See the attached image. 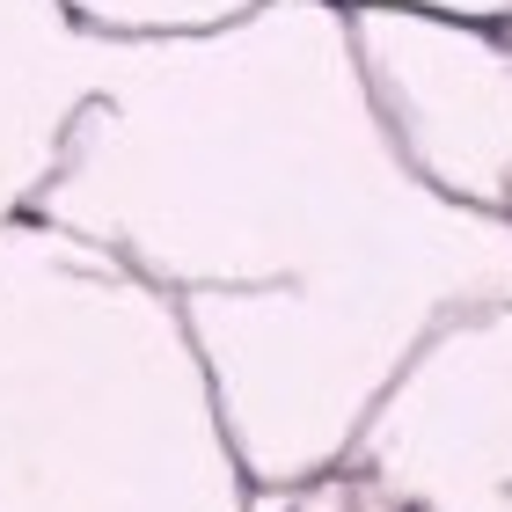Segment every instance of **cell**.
<instances>
[{"instance_id": "cell-1", "label": "cell", "mask_w": 512, "mask_h": 512, "mask_svg": "<svg viewBox=\"0 0 512 512\" xmlns=\"http://www.w3.org/2000/svg\"><path fill=\"white\" fill-rule=\"evenodd\" d=\"M30 213L183 308L256 491L337 476L417 344L512 300V220L410 176L344 0L118 37Z\"/></svg>"}, {"instance_id": "cell-2", "label": "cell", "mask_w": 512, "mask_h": 512, "mask_svg": "<svg viewBox=\"0 0 512 512\" xmlns=\"http://www.w3.org/2000/svg\"><path fill=\"white\" fill-rule=\"evenodd\" d=\"M344 476L374 512H512V300L417 344Z\"/></svg>"}, {"instance_id": "cell-3", "label": "cell", "mask_w": 512, "mask_h": 512, "mask_svg": "<svg viewBox=\"0 0 512 512\" xmlns=\"http://www.w3.org/2000/svg\"><path fill=\"white\" fill-rule=\"evenodd\" d=\"M352 8L359 81L374 118L417 183L469 213L512 220V37L505 22H469L395 0Z\"/></svg>"}, {"instance_id": "cell-4", "label": "cell", "mask_w": 512, "mask_h": 512, "mask_svg": "<svg viewBox=\"0 0 512 512\" xmlns=\"http://www.w3.org/2000/svg\"><path fill=\"white\" fill-rule=\"evenodd\" d=\"M256 512H374L366 505V491L352 476H315V483H293V491H264V505Z\"/></svg>"}, {"instance_id": "cell-5", "label": "cell", "mask_w": 512, "mask_h": 512, "mask_svg": "<svg viewBox=\"0 0 512 512\" xmlns=\"http://www.w3.org/2000/svg\"><path fill=\"white\" fill-rule=\"evenodd\" d=\"M395 8H439V15H469V22H512V0H395Z\"/></svg>"}, {"instance_id": "cell-6", "label": "cell", "mask_w": 512, "mask_h": 512, "mask_svg": "<svg viewBox=\"0 0 512 512\" xmlns=\"http://www.w3.org/2000/svg\"><path fill=\"white\" fill-rule=\"evenodd\" d=\"M505 37H512V22H505Z\"/></svg>"}]
</instances>
